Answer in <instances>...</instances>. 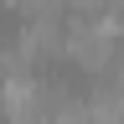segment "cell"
<instances>
[{
  "mask_svg": "<svg viewBox=\"0 0 124 124\" xmlns=\"http://www.w3.org/2000/svg\"><path fill=\"white\" fill-rule=\"evenodd\" d=\"M67 57L72 62H83L88 72H108L114 67V36L108 31H98V21H78L72 31H67Z\"/></svg>",
  "mask_w": 124,
  "mask_h": 124,
  "instance_id": "cell-1",
  "label": "cell"
},
{
  "mask_svg": "<svg viewBox=\"0 0 124 124\" xmlns=\"http://www.w3.org/2000/svg\"><path fill=\"white\" fill-rule=\"evenodd\" d=\"M36 98H41V83H31L26 72H5V83H0L5 119H31L36 114Z\"/></svg>",
  "mask_w": 124,
  "mask_h": 124,
  "instance_id": "cell-2",
  "label": "cell"
}]
</instances>
